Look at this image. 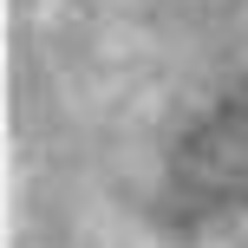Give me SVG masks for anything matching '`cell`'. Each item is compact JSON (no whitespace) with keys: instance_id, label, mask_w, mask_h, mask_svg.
<instances>
[{"instance_id":"obj_1","label":"cell","mask_w":248,"mask_h":248,"mask_svg":"<svg viewBox=\"0 0 248 248\" xmlns=\"http://www.w3.org/2000/svg\"><path fill=\"white\" fill-rule=\"evenodd\" d=\"M248 209V85H229L183 124L157 176V222L163 229H209Z\"/></svg>"}]
</instances>
